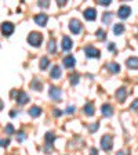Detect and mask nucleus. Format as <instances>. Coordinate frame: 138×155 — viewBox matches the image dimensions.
Returning a JSON list of instances; mask_svg holds the SVG:
<instances>
[{
  "label": "nucleus",
  "instance_id": "obj_18",
  "mask_svg": "<svg viewBox=\"0 0 138 155\" xmlns=\"http://www.w3.org/2000/svg\"><path fill=\"white\" fill-rule=\"evenodd\" d=\"M106 68H108V69H109L112 74H117V72L120 71L119 64H116V62H109V64L106 65Z\"/></svg>",
  "mask_w": 138,
  "mask_h": 155
},
{
  "label": "nucleus",
  "instance_id": "obj_13",
  "mask_svg": "<svg viewBox=\"0 0 138 155\" xmlns=\"http://www.w3.org/2000/svg\"><path fill=\"white\" fill-rule=\"evenodd\" d=\"M75 64H76V60H75L73 55H66V57L64 58V65L66 68H73Z\"/></svg>",
  "mask_w": 138,
  "mask_h": 155
},
{
  "label": "nucleus",
  "instance_id": "obj_2",
  "mask_svg": "<svg viewBox=\"0 0 138 155\" xmlns=\"http://www.w3.org/2000/svg\"><path fill=\"white\" fill-rule=\"evenodd\" d=\"M112 145H113L112 136H109V134L102 136V139H101V147H102V150H105V151H111V150H112Z\"/></svg>",
  "mask_w": 138,
  "mask_h": 155
},
{
  "label": "nucleus",
  "instance_id": "obj_36",
  "mask_svg": "<svg viewBox=\"0 0 138 155\" xmlns=\"http://www.w3.org/2000/svg\"><path fill=\"white\" fill-rule=\"evenodd\" d=\"M108 48H109L111 51H115V45H113V43H109V46H108Z\"/></svg>",
  "mask_w": 138,
  "mask_h": 155
},
{
  "label": "nucleus",
  "instance_id": "obj_35",
  "mask_svg": "<svg viewBox=\"0 0 138 155\" xmlns=\"http://www.w3.org/2000/svg\"><path fill=\"white\" fill-rule=\"evenodd\" d=\"M131 108H133V110H135V108H138V100H135L134 103L131 104Z\"/></svg>",
  "mask_w": 138,
  "mask_h": 155
},
{
  "label": "nucleus",
  "instance_id": "obj_14",
  "mask_svg": "<svg viewBox=\"0 0 138 155\" xmlns=\"http://www.w3.org/2000/svg\"><path fill=\"white\" fill-rule=\"evenodd\" d=\"M126 96H127V90H126L124 87H120L119 90H116V98H117L120 103H123V101L126 100Z\"/></svg>",
  "mask_w": 138,
  "mask_h": 155
},
{
  "label": "nucleus",
  "instance_id": "obj_10",
  "mask_svg": "<svg viewBox=\"0 0 138 155\" xmlns=\"http://www.w3.org/2000/svg\"><path fill=\"white\" fill-rule=\"evenodd\" d=\"M101 111H102V115L106 116V118H109V116L113 115V108L109 105V104H102Z\"/></svg>",
  "mask_w": 138,
  "mask_h": 155
},
{
  "label": "nucleus",
  "instance_id": "obj_37",
  "mask_svg": "<svg viewBox=\"0 0 138 155\" xmlns=\"http://www.w3.org/2000/svg\"><path fill=\"white\" fill-rule=\"evenodd\" d=\"M90 154H91V155H97V154H98V151H97V150H95V148H91Z\"/></svg>",
  "mask_w": 138,
  "mask_h": 155
},
{
  "label": "nucleus",
  "instance_id": "obj_25",
  "mask_svg": "<svg viewBox=\"0 0 138 155\" xmlns=\"http://www.w3.org/2000/svg\"><path fill=\"white\" fill-rule=\"evenodd\" d=\"M71 83L73 84V86H75V84L79 83V75H77V74L72 75V76H71Z\"/></svg>",
  "mask_w": 138,
  "mask_h": 155
},
{
  "label": "nucleus",
  "instance_id": "obj_27",
  "mask_svg": "<svg viewBox=\"0 0 138 155\" xmlns=\"http://www.w3.org/2000/svg\"><path fill=\"white\" fill-rule=\"evenodd\" d=\"M4 132H6L7 134H13V133H14V127H13V125H7V126H6V129H4Z\"/></svg>",
  "mask_w": 138,
  "mask_h": 155
},
{
  "label": "nucleus",
  "instance_id": "obj_6",
  "mask_svg": "<svg viewBox=\"0 0 138 155\" xmlns=\"http://www.w3.org/2000/svg\"><path fill=\"white\" fill-rule=\"evenodd\" d=\"M2 32L4 36H10L14 32V25L11 22H3L2 24Z\"/></svg>",
  "mask_w": 138,
  "mask_h": 155
},
{
  "label": "nucleus",
  "instance_id": "obj_40",
  "mask_svg": "<svg viewBox=\"0 0 138 155\" xmlns=\"http://www.w3.org/2000/svg\"><path fill=\"white\" fill-rule=\"evenodd\" d=\"M17 114H15V111H11V114H10V116H11V118H14V116H15Z\"/></svg>",
  "mask_w": 138,
  "mask_h": 155
},
{
  "label": "nucleus",
  "instance_id": "obj_30",
  "mask_svg": "<svg viewBox=\"0 0 138 155\" xmlns=\"http://www.w3.org/2000/svg\"><path fill=\"white\" fill-rule=\"evenodd\" d=\"M98 4H101V6H109L111 0H98Z\"/></svg>",
  "mask_w": 138,
  "mask_h": 155
},
{
  "label": "nucleus",
  "instance_id": "obj_39",
  "mask_svg": "<svg viewBox=\"0 0 138 155\" xmlns=\"http://www.w3.org/2000/svg\"><path fill=\"white\" fill-rule=\"evenodd\" d=\"M116 155H127V152L126 151H117V154Z\"/></svg>",
  "mask_w": 138,
  "mask_h": 155
},
{
  "label": "nucleus",
  "instance_id": "obj_16",
  "mask_svg": "<svg viewBox=\"0 0 138 155\" xmlns=\"http://www.w3.org/2000/svg\"><path fill=\"white\" fill-rule=\"evenodd\" d=\"M50 76H51L53 79H59V78H61V68L58 67V65H55L51 69V72H50Z\"/></svg>",
  "mask_w": 138,
  "mask_h": 155
},
{
  "label": "nucleus",
  "instance_id": "obj_23",
  "mask_svg": "<svg viewBox=\"0 0 138 155\" xmlns=\"http://www.w3.org/2000/svg\"><path fill=\"white\" fill-rule=\"evenodd\" d=\"M111 19H112V13H104V15H102L104 24H109Z\"/></svg>",
  "mask_w": 138,
  "mask_h": 155
},
{
  "label": "nucleus",
  "instance_id": "obj_4",
  "mask_svg": "<svg viewBox=\"0 0 138 155\" xmlns=\"http://www.w3.org/2000/svg\"><path fill=\"white\" fill-rule=\"evenodd\" d=\"M84 53H86V55L88 58H100V50L93 47V46H87L84 48Z\"/></svg>",
  "mask_w": 138,
  "mask_h": 155
},
{
  "label": "nucleus",
  "instance_id": "obj_24",
  "mask_svg": "<svg viewBox=\"0 0 138 155\" xmlns=\"http://www.w3.org/2000/svg\"><path fill=\"white\" fill-rule=\"evenodd\" d=\"M48 64H50V60H48L47 57H43L42 60H40V68H42V69H46Z\"/></svg>",
  "mask_w": 138,
  "mask_h": 155
},
{
  "label": "nucleus",
  "instance_id": "obj_12",
  "mask_svg": "<svg viewBox=\"0 0 138 155\" xmlns=\"http://www.w3.org/2000/svg\"><path fill=\"white\" fill-rule=\"evenodd\" d=\"M126 65L130 68V69H138V58L137 57H130L127 61H126Z\"/></svg>",
  "mask_w": 138,
  "mask_h": 155
},
{
  "label": "nucleus",
  "instance_id": "obj_31",
  "mask_svg": "<svg viewBox=\"0 0 138 155\" xmlns=\"http://www.w3.org/2000/svg\"><path fill=\"white\" fill-rule=\"evenodd\" d=\"M39 6H40V7H48V6H50V2H46V0L39 2Z\"/></svg>",
  "mask_w": 138,
  "mask_h": 155
},
{
  "label": "nucleus",
  "instance_id": "obj_9",
  "mask_svg": "<svg viewBox=\"0 0 138 155\" xmlns=\"http://www.w3.org/2000/svg\"><path fill=\"white\" fill-rule=\"evenodd\" d=\"M47 19H48V17L46 14H37V15H35V22L40 26H46Z\"/></svg>",
  "mask_w": 138,
  "mask_h": 155
},
{
  "label": "nucleus",
  "instance_id": "obj_32",
  "mask_svg": "<svg viewBox=\"0 0 138 155\" xmlns=\"http://www.w3.org/2000/svg\"><path fill=\"white\" fill-rule=\"evenodd\" d=\"M75 110H76V108H75L73 105H69V107L66 108V114H73V111H75Z\"/></svg>",
  "mask_w": 138,
  "mask_h": 155
},
{
  "label": "nucleus",
  "instance_id": "obj_21",
  "mask_svg": "<svg viewBox=\"0 0 138 155\" xmlns=\"http://www.w3.org/2000/svg\"><path fill=\"white\" fill-rule=\"evenodd\" d=\"M47 50L50 53H55V40L54 39H50V40H48V46H47Z\"/></svg>",
  "mask_w": 138,
  "mask_h": 155
},
{
  "label": "nucleus",
  "instance_id": "obj_33",
  "mask_svg": "<svg viewBox=\"0 0 138 155\" xmlns=\"http://www.w3.org/2000/svg\"><path fill=\"white\" fill-rule=\"evenodd\" d=\"M10 144V140H2V147H7V145Z\"/></svg>",
  "mask_w": 138,
  "mask_h": 155
},
{
  "label": "nucleus",
  "instance_id": "obj_22",
  "mask_svg": "<svg viewBox=\"0 0 138 155\" xmlns=\"http://www.w3.org/2000/svg\"><path fill=\"white\" fill-rule=\"evenodd\" d=\"M32 89H33V90H36V91H40V90H42V83H40L37 79H33V82H32Z\"/></svg>",
  "mask_w": 138,
  "mask_h": 155
},
{
  "label": "nucleus",
  "instance_id": "obj_11",
  "mask_svg": "<svg viewBox=\"0 0 138 155\" xmlns=\"http://www.w3.org/2000/svg\"><path fill=\"white\" fill-rule=\"evenodd\" d=\"M29 101V96L25 93V91H19L18 93V98H17V103L19 104V105H24V104H26Z\"/></svg>",
  "mask_w": 138,
  "mask_h": 155
},
{
  "label": "nucleus",
  "instance_id": "obj_28",
  "mask_svg": "<svg viewBox=\"0 0 138 155\" xmlns=\"http://www.w3.org/2000/svg\"><path fill=\"white\" fill-rule=\"evenodd\" d=\"M98 127H100V125H98V123H94V125L88 126V130H90V132H95V130H98Z\"/></svg>",
  "mask_w": 138,
  "mask_h": 155
},
{
  "label": "nucleus",
  "instance_id": "obj_3",
  "mask_svg": "<svg viewBox=\"0 0 138 155\" xmlns=\"http://www.w3.org/2000/svg\"><path fill=\"white\" fill-rule=\"evenodd\" d=\"M48 96L51 97L53 100L59 101L61 100V96H62V91H61V89H58V87H55V86H50V89H48Z\"/></svg>",
  "mask_w": 138,
  "mask_h": 155
},
{
  "label": "nucleus",
  "instance_id": "obj_1",
  "mask_svg": "<svg viewBox=\"0 0 138 155\" xmlns=\"http://www.w3.org/2000/svg\"><path fill=\"white\" fill-rule=\"evenodd\" d=\"M28 42H29V45L33 46V47H39L43 42V35L39 32H30L28 36Z\"/></svg>",
  "mask_w": 138,
  "mask_h": 155
},
{
  "label": "nucleus",
  "instance_id": "obj_15",
  "mask_svg": "<svg viewBox=\"0 0 138 155\" xmlns=\"http://www.w3.org/2000/svg\"><path fill=\"white\" fill-rule=\"evenodd\" d=\"M72 46H73V43H72V40L68 36H64L62 38V48H64L65 51H68V50H71Z\"/></svg>",
  "mask_w": 138,
  "mask_h": 155
},
{
  "label": "nucleus",
  "instance_id": "obj_38",
  "mask_svg": "<svg viewBox=\"0 0 138 155\" xmlns=\"http://www.w3.org/2000/svg\"><path fill=\"white\" fill-rule=\"evenodd\" d=\"M65 4H66V2H65V0H62V2L59 0V2H58V6H59V7H61V6H65Z\"/></svg>",
  "mask_w": 138,
  "mask_h": 155
},
{
  "label": "nucleus",
  "instance_id": "obj_5",
  "mask_svg": "<svg viewBox=\"0 0 138 155\" xmlns=\"http://www.w3.org/2000/svg\"><path fill=\"white\" fill-rule=\"evenodd\" d=\"M130 13H131V8H130L129 6H120L119 10H117V17L124 19L130 15Z\"/></svg>",
  "mask_w": 138,
  "mask_h": 155
},
{
  "label": "nucleus",
  "instance_id": "obj_34",
  "mask_svg": "<svg viewBox=\"0 0 138 155\" xmlns=\"http://www.w3.org/2000/svg\"><path fill=\"white\" fill-rule=\"evenodd\" d=\"M62 115V111L59 110H54V116H61Z\"/></svg>",
  "mask_w": 138,
  "mask_h": 155
},
{
  "label": "nucleus",
  "instance_id": "obj_19",
  "mask_svg": "<svg viewBox=\"0 0 138 155\" xmlns=\"http://www.w3.org/2000/svg\"><path fill=\"white\" fill-rule=\"evenodd\" d=\"M94 111H95V108H94V105L91 103H87L86 105H84V112H86V115H88V116L94 115Z\"/></svg>",
  "mask_w": 138,
  "mask_h": 155
},
{
  "label": "nucleus",
  "instance_id": "obj_29",
  "mask_svg": "<svg viewBox=\"0 0 138 155\" xmlns=\"http://www.w3.org/2000/svg\"><path fill=\"white\" fill-rule=\"evenodd\" d=\"M17 137H18V141L21 143V141H24V140H25V137H26V136H25V133H24V132H19Z\"/></svg>",
  "mask_w": 138,
  "mask_h": 155
},
{
  "label": "nucleus",
  "instance_id": "obj_17",
  "mask_svg": "<svg viewBox=\"0 0 138 155\" xmlns=\"http://www.w3.org/2000/svg\"><path fill=\"white\" fill-rule=\"evenodd\" d=\"M40 114H42V108H39L37 105L30 107V110H29V115L32 116V118H36V116H39Z\"/></svg>",
  "mask_w": 138,
  "mask_h": 155
},
{
  "label": "nucleus",
  "instance_id": "obj_7",
  "mask_svg": "<svg viewBox=\"0 0 138 155\" xmlns=\"http://www.w3.org/2000/svg\"><path fill=\"white\" fill-rule=\"evenodd\" d=\"M69 29L72 31V33H79L82 29V24L77 21V19H71L69 22Z\"/></svg>",
  "mask_w": 138,
  "mask_h": 155
},
{
  "label": "nucleus",
  "instance_id": "obj_26",
  "mask_svg": "<svg viewBox=\"0 0 138 155\" xmlns=\"http://www.w3.org/2000/svg\"><path fill=\"white\" fill-rule=\"evenodd\" d=\"M97 36H98V39H101V40H102V39L106 38V33L104 32L102 29H98V31H97Z\"/></svg>",
  "mask_w": 138,
  "mask_h": 155
},
{
  "label": "nucleus",
  "instance_id": "obj_8",
  "mask_svg": "<svg viewBox=\"0 0 138 155\" xmlns=\"http://www.w3.org/2000/svg\"><path fill=\"white\" fill-rule=\"evenodd\" d=\"M83 15H84V18L88 19V21H94V19L97 18V11L94 8H86Z\"/></svg>",
  "mask_w": 138,
  "mask_h": 155
},
{
  "label": "nucleus",
  "instance_id": "obj_20",
  "mask_svg": "<svg viewBox=\"0 0 138 155\" xmlns=\"http://www.w3.org/2000/svg\"><path fill=\"white\" fill-rule=\"evenodd\" d=\"M123 32H124V25H123V24H116V25L113 26V33H115V35H122Z\"/></svg>",
  "mask_w": 138,
  "mask_h": 155
}]
</instances>
